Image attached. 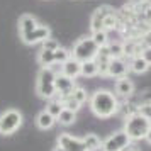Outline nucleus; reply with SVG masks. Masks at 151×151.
<instances>
[{"label":"nucleus","mask_w":151,"mask_h":151,"mask_svg":"<svg viewBox=\"0 0 151 151\" xmlns=\"http://www.w3.org/2000/svg\"><path fill=\"white\" fill-rule=\"evenodd\" d=\"M90 109L100 119H107L112 117L119 110V104H117L116 95L110 90H97L90 99Z\"/></svg>","instance_id":"nucleus-1"},{"label":"nucleus","mask_w":151,"mask_h":151,"mask_svg":"<svg viewBox=\"0 0 151 151\" xmlns=\"http://www.w3.org/2000/svg\"><path fill=\"white\" fill-rule=\"evenodd\" d=\"M151 124L148 121V117H144L143 114H131L127 119H126V124H124V132L129 136L131 141H139V139H144L146 132L150 131Z\"/></svg>","instance_id":"nucleus-2"},{"label":"nucleus","mask_w":151,"mask_h":151,"mask_svg":"<svg viewBox=\"0 0 151 151\" xmlns=\"http://www.w3.org/2000/svg\"><path fill=\"white\" fill-rule=\"evenodd\" d=\"M55 78L56 73L53 71L51 66H41L37 73V82H36V93L41 99H53L56 95L55 88Z\"/></svg>","instance_id":"nucleus-3"},{"label":"nucleus","mask_w":151,"mask_h":151,"mask_svg":"<svg viewBox=\"0 0 151 151\" xmlns=\"http://www.w3.org/2000/svg\"><path fill=\"white\" fill-rule=\"evenodd\" d=\"M97 53H99V46L93 42L92 36L78 39L75 42V46H73V49H71V56L82 63L88 61V60H95Z\"/></svg>","instance_id":"nucleus-4"},{"label":"nucleus","mask_w":151,"mask_h":151,"mask_svg":"<svg viewBox=\"0 0 151 151\" xmlns=\"http://www.w3.org/2000/svg\"><path fill=\"white\" fill-rule=\"evenodd\" d=\"M22 112L17 109H9L0 114V134L10 136L22 126Z\"/></svg>","instance_id":"nucleus-5"},{"label":"nucleus","mask_w":151,"mask_h":151,"mask_svg":"<svg viewBox=\"0 0 151 151\" xmlns=\"http://www.w3.org/2000/svg\"><path fill=\"white\" fill-rule=\"evenodd\" d=\"M129 143H131L129 136L122 129V131H117L114 134H110L109 137H105L102 141V150L104 151H122Z\"/></svg>","instance_id":"nucleus-6"},{"label":"nucleus","mask_w":151,"mask_h":151,"mask_svg":"<svg viewBox=\"0 0 151 151\" xmlns=\"http://www.w3.org/2000/svg\"><path fill=\"white\" fill-rule=\"evenodd\" d=\"M48 37H51V29L44 24H39L37 27H34L32 31H29L27 34L21 36V39L24 44L27 46H34V44H41L42 41H46Z\"/></svg>","instance_id":"nucleus-7"},{"label":"nucleus","mask_w":151,"mask_h":151,"mask_svg":"<svg viewBox=\"0 0 151 151\" xmlns=\"http://www.w3.org/2000/svg\"><path fill=\"white\" fill-rule=\"evenodd\" d=\"M55 88H56V95H60V99L71 95V92L75 88V78H70L63 73H58L55 78Z\"/></svg>","instance_id":"nucleus-8"},{"label":"nucleus","mask_w":151,"mask_h":151,"mask_svg":"<svg viewBox=\"0 0 151 151\" xmlns=\"http://www.w3.org/2000/svg\"><path fill=\"white\" fill-rule=\"evenodd\" d=\"M58 144L65 148V151H87L85 143H83L82 137H75L68 134V132H63L58 137Z\"/></svg>","instance_id":"nucleus-9"},{"label":"nucleus","mask_w":151,"mask_h":151,"mask_svg":"<svg viewBox=\"0 0 151 151\" xmlns=\"http://www.w3.org/2000/svg\"><path fill=\"white\" fill-rule=\"evenodd\" d=\"M129 66L121 60V58H110L109 68H107V76H114V78H121V76L127 75Z\"/></svg>","instance_id":"nucleus-10"},{"label":"nucleus","mask_w":151,"mask_h":151,"mask_svg":"<svg viewBox=\"0 0 151 151\" xmlns=\"http://www.w3.org/2000/svg\"><path fill=\"white\" fill-rule=\"evenodd\" d=\"M80 71H82V61H78L73 56H70L65 63H61V73L70 76V78L80 76Z\"/></svg>","instance_id":"nucleus-11"},{"label":"nucleus","mask_w":151,"mask_h":151,"mask_svg":"<svg viewBox=\"0 0 151 151\" xmlns=\"http://www.w3.org/2000/svg\"><path fill=\"white\" fill-rule=\"evenodd\" d=\"M110 10H112V7L110 5H102V7H99L92 14V19H90V29H92V32H95V31H100L104 24V17L109 14Z\"/></svg>","instance_id":"nucleus-12"},{"label":"nucleus","mask_w":151,"mask_h":151,"mask_svg":"<svg viewBox=\"0 0 151 151\" xmlns=\"http://www.w3.org/2000/svg\"><path fill=\"white\" fill-rule=\"evenodd\" d=\"M116 93L121 97H129L134 93V83L132 80H129L127 76H121V78H117L116 82Z\"/></svg>","instance_id":"nucleus-13"},{"label":"nucleus","mask_w":151,"mask_h":151,"mask_svg":"<svg viewBox=\"0 0 151 151\" xmlns=\"http://www.w3.org/2000/svg\"><path fill=\"white\" fill-rule=\"evenodd\" d=\"M37 26H39V21L36 19L34 15H31V14L21 15V19H19V36L27 34L29 31H32Z\"/></svg>","instance_id":"nucleus-14"},{"label":"nucleus","mask_w":151,"mask_h":151,"mask_svg":"<svg viewBox=\"0 0 151 151\" xmlns=\"http://www.w3.org/2000/svg\"><path fill=\"white\" fill-rule=\"evenodd\" d=\"M55 124H56V117H55V116H51V114H49L46 109L41 110V112L36 116V126H37V127H39L41 131L51 129Z\"/></svg>","instance_id":"nucleus-15"},{"label":"nucleus","mask_w":151,"mask_h":151,"mask_svg":"<svg viewBox=\"0 0 151 151\" xmlns=\"http://www.w3.org/2000/svg\"><path fill=\"white\" fill-rule=\"evenodd\" d=\"M150 66L151 65L146 61L141 55L136 56V58H132V61L129 63V70L131 71H134L136 75H143V73H146V71L150 70Z\"/></svg>","instance_id":"nucleus-16"},{"label":"nucleus","mask_w":151,"mask_h":151,"mask_svg":"<svg viewBox=\"0 0 151 151\" xmlns=\"http://www.w3.org/2000/svg\"><path fill=\"white\" fill-rule=\"evenodd\" d=\"M82 76H87V78H92V76L99 75V65H97L95 60H88V61L82 63V71H80Z\"/></svg>","instance_id":"nucleus-17"},{"label":"nucleus","mask_w":151,"mask_h":151,"mask_svg":"<svg viewBox=\"0 0 151 151\" xmlns=\"http://www.w3.org/2000/svg\"><path fill=\"white\" fill-rule=\"evenodd\" d=\"M76 121V112L70 109H63L60 112V116L56 117V122H60L61 126H71Z\"/></svg>","instance_id":"nucleus-18"},{"label":"nucleus","mask_w":151,"mask_h":151,"mask_svg":"<svg viewBox=\"0 0 151 151\" xmlns=\"http://www.w3.org/2000/svg\"><path fill=\"white\" fill-rule=\"evenodd\" d=\"M82 139H83V143H85L87 151H97L102 148V141H100V137L97 136V134H87Z\"/></svg>","instance_id":"nucleus-19"},{"label":"nucleus","mask_w":151,"mask_h":151,"mask_svg":"<svg viewBox=\"0 0 151 151\" xmlns=\"http://www.w3.org/2000/svg\"><path fill=\"white\" fill-rule=\"evenodd\" d=\"M117 26H119V19H117L116 10L112 9L109 14L104 17V24H102V27H104V31H114V29H117Z\"/></svg>","instance_id":"nucleus-20"},{"label":"nucleus","mask_w":151,"mask_h":151,"mask_svg":"<svg viewBox=\"0 0 151 151\" xmlns=\"http://www.w3.org/2000/svg\"><path fill=\"white\" fill-rule=\"evenodd\" d=\"M37 63L41 66H51L55 63V51H49V49H41L39 55H37Z\"/></svg>","instance_id":"nucleus-21"},{"label":"nucleus","mask_w":151,"mask_h":151,"mask_svg":"<svg viewBox=\"0 0 151 151\" xmlns=\"http://www.w3.org/2000/svg\"><path fill=\"white\" fill-rule=\"evenodd\" d=\"M63 109H65V107H63V100H61V99H58V100H55V99H49L48 105H46V110H48L51 116H55V117L60 116V112H61Z\"/></svg>","instance_id":"nucleus-22"},{"label":"nucleus","mask_w":151,"mask_h":151,"mask_svg":"<svg viewBox=\"0 0 151 151\" xmlns=\"http://www.w3.org/2000/svg\"><path fill=\"white\" fill-rule=\"evenodd\" d=\"M92 39L95 42L99 48H104V46H107L109 44V36H107V31H95V32H92Z\"/></svg>","instance_id":"nucleus-23"},{"label":"nucleus","mask_w":151,"mask_h":151,"mask_svg":"<svg viewBox=\"0 0 151 151\" xmlns=\"http://www.w3.org/2000/svg\"><path fill=\"white\" fill-rule=\"evenodd\" d=\"M107 48H109L110 58H122L126 55V46L121 44V42H109Z\"/></svg>","instance_id":"nucleus-24"},{"label":"nucleus","mask_w":151,"mask_h":151,"mask_svg":"<svg viewBox=\"0 0 151 151\" xmlns=\"http://www.w3.org/2000/svg\"><path fill=\"white\" fill-rule=\"evenodd\" d=\"M70 56H71V51H68L66 48H63V46H60L58 49H55V63H65L66 60H68Z\"/></svg>","instance_id":"nucleus-25"},{"label":"nucleus","mask_w":151,"mask_h":151,"mask_svg":"<svg viewBox=\"0 0 151 151\" xmlns=\"http://www.w3.org/2000/svg\"><path fill=\"white\" fill-rule=\"evenodd\" d=\"M61 100H63V107H65V109L73 110V112H78V110H80V107H82V104L78 102V100H75L71 95L65 97V99H61Z\"/></svg>","instance_id":"nucleus-26"},{"label":"nucleus","mask_w":151,"mask_h":151,"mask_svg":"<svg viewBox=\"0 0 151 151\" xmlns=\"http://www.w3.org/2000/svg\"><path fill=\"white\" fill-rule=\"evenodd\" d=\"M71 97H73L75 100H78L80 104L87 102V99H88V95H87V90L83 88V87H75V88H73V92H71Z\"/></svg>","instance_id":"nucleus-27"},{"label":"nucleus","mask_w":151,"mask_h":151,"mask_svg":"<svg viewBox=\"0 0 151 151\" xmlns=\"http://www.w3.org/2000/svg\"><path fill=\"white\" fill-rule=\"evenodd\" d=\"M139 17H141V21H143L146 26L151 27V4H144V7H143V10H141Z\"/></svg>","instance_id":"nucleus-28"},{"label":"nucleus","mask_w":151,"mask_h":151,"mask_svg":"<svg viewBox=\"0 0 151 151\" xmlns=\"http://www.w3.org/2000/svg\"><path fill=\"white\" fill-rule=\"evenodd\" d=\"M60 48V42L56 41V39H53V37H48L46 41L41 42V49H49V51H55V49Z\"/></svg>","instance_id":"nucleus-29"},{"label":"nucleus","mask_w":151,"mask_h":151,"mask_svg":"<svg viewBox=\"0 0 151 151\" xmlns=\"http://www.w3.org/2000/svg\"><path fill=\"white\" fill-rule=\"evenodd\" d=\"M139 114H143L144 117H148L150 119L151 117V102H146V104H143L141 107H139V110H137Z\"/></svg>","instance_id":"nucleus-30"},{"label":"nucleus","mask_w":151,"mask_h":151,"mask_svg":"<svg viewBox=\"0 0 151 151\" xmlns=\"http://www.w3.org/2000/svg\"><path fill=\"white\" fill-rule=\"evenodd\" d=\"M141 56H143L144 60H146V61H148V63L151 65V46H148V48H144L143 51H141Z\"/></svg>","instance_id":"nucleus-31"},{"label":"nucleus","mask_w":151,"mask_h":151,"mask_svg":"<svg viewBox=\"0 0 151 151\" xmlns=\"http://www.w3.org/2000/svg\"><path fill=\"white\" fill-rule=\"evenodd\" d=\"M122 151H139V148H137V144H134V141H131V143L127 144Z\"/></svg>","instance_id":"nucleus-32"},{"label":"nucleus","mask_w":151,"mask_h":151,"mask_svg":"<svg viewBox=\"0 0 151 151\" xmlns=\"http://www.w3.org/2000/svg\"><path fill=\"white\" fill-rule=\"evenodd\" d=\"M144 139H146V141H148V143L151 144V127H150V131L146 132V136H144Z\"/></svg>","instance_id":"nucleus-33"},{"label":"nucleus","mask_w":151,"mask_h":151,"mask_svg":"<svg viewBox=\"0 0 151 151\" xmlns=\"http://www.w3.org/2000/svg\"><path fill=\"white\" fill-rule=\"evenodd\" d=\"M53 151H65V148H63V146H60V144H58V146H56L55 150Z\"/></svg>","instance_id":"nucleus-34"},{"label":"nucleus","mask_w":151,"mask_h":151,"mask_svg":"<svg viewBox=\"0 0 151 151\" xmlns=\"http://www.w3.org/2000/svg\"><path fill=\"white\" fill-rule=\"evenodd\" d=\"M134 2H143V0H134Z\"/></svg>","instance_id":"nucleus-35"},{"label":"nucleus","mask_w":151,"mask_h":151,"mask_svg":"<svg viewBox=\"0 0 151 151\" xmlns=\"http://www.w3.org/2000/svg\"><path fill=\"white\" fill-rule=\"evenodd\" d=\"M148 121H150V124H151V117H150V119H148Z\"/></svg>","instance_id":"nucleus-36"}]
</instances>
